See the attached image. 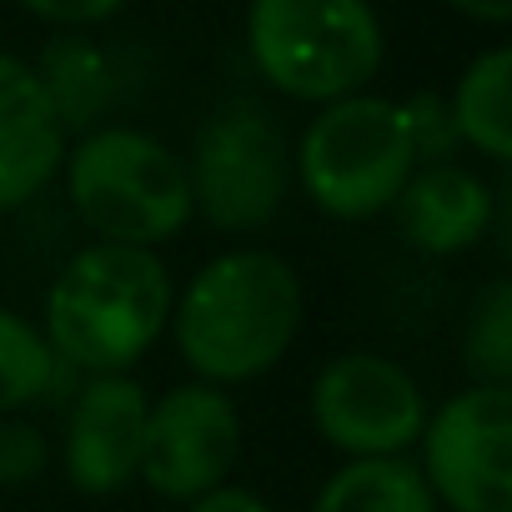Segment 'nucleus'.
I'll list each match as a JSON object with an SVG mask.
<instances>
[{
  "label": "nucleus",
  "instance_id": "nucleus-3",
  "mask_svg": "<svg viewBox=\"0 0 512 512\" xmlns=\"http://www.w3.org/2000/svg\"><path fill=\"white\" fill-rule=\"evenodd\" d=\"M251 61L282 96L342 101L382 66V21L367 0H251Z\"/></svg>",
  "mask_w": 512,
  "mask_h": 512
},
{
  "label": "nucleus",
  "instance_id": "nucleus-21",
  "mask_svg": "<svg viewBox=\"0 0 512 512\" xmlns=\"http://www.w3.org/2000/svg\"><path fill=\"white\" fill-rule=\"evenodd\" d=\"M191 512H277V507L262 502L256 492H246V487H211L191 502Z\"/></svg>",
  "mask_w": 512,
  "mask_h": 512
},
{
  "label": "nucleus",
  "instance_id": "nucleus-12",
  "mask_svg": "<svg viewBox=\"0 0 512 512\" xmlns=\"http://www.w3.org/2000/svg\"><path fill=\"white\" fill-rule=\"evenodd\" d=\"M392 211H397V231L417 251L452 256V251H467L472 241H482V231L492 221V191L472 171L437 161V166L407 176Z\"/></svg>",
  "mask_w": 512,
  "mask_h": 512
},
{
  "label": "nucleus",
  "instance_id": "nucleus-6",
  "mask_svg": "<svg viewBox=\"0 0 512 512\" xmlns=\"http://www.w3.org/2000/svg\"><path fill=\"white\" fill-rule=\"evenodd\" d=\"M422 477L452 512H512V392L477 382L422 422Z\"/></svg>",
  "mask_w": 512,
  "mask_h": 512
},
{
  "label": "nucleus",
  "instance_id": "nucleus-7",
  "mask_svg": "<svg viewBox=\"0 0 512 512\" xmlns=\"http://www.w3.org/2000/svg\"><path fill=\"white\" fill-rule=\"evenodd\" d=\"M317 432L347 457H397L422 437L427 402L417 382L377 352H347L312 387Z\"/></svg>",
  "mask_w": 512,
  "mask_h": 512
},
{
  "label": "nucleus",
  "instance_id": "nucleus-20",
  "mask_svg": "<svg viewBox=\"0 0 512 512\" xmlns=\"http://www.w3.org/2000/svg\"><path fill=\"white\" fill-rule=\"evenodd\" d=\"M26 11H36L41 21H56V26H96L106 16H116L126 0H21Z\"/></svg>",
  "mask_w": 512,
  "mask_h": 512
},
{
  "label": "nucleus",
  "instance_id": "nucleus-8",
  "mask_svg": "<svg viewBox=\"0 0 512 512\" xmlns=\"http://www.w3.org/2000/svg\"><path fill=\"white\" fill-rule=\"evenodd\" d=\"M186 176H191V206H201L211 226L256 231L277 216L287 196V151L267 116L226 111L201 131Z\"/></svg>",
  "mask_w": 512,
  "mask_h": 512
},
{
  "label": "nucleus",
  "instance_id": "nucleus-17",
  "mask_svg": "<svg viewBox=\"0 0 512 512\" xmlns=\"http://www.w3.org/2000/svg\"><path fill=\"white\" fill-rule=\"evenodd\" d=\"M467 367L482 382H507L512 377V292L507 282H492L472 312L467 327Z\"/></svg>",
  "mask_w": 512,
  "mask_h": 512
},
{
  "label": "nucleus",
  "instance_id": "nucleus-1",
  "mask_svg": "<svg viewBox=\"0 0 512 512\" xmlns=\"http://www.w3.org/2000/svg\"><path fill=\"white\" fill-rule=\"evenodd\" d=\"M166 322L196 377L251 382L287 357L302 327V282L272 251H226L191 277Z\"/></svg>",
  "mask_w": 512,
  "mask_h": 512
},
{
  "label": "nucleus",
  "instance_id": "nucleus-2",
  "mask_svg": "<svg viewBox=\"0 0 512 512\" xmlns=\"http://www.w3.org/2000/svg\"><path fill=\"white\" fill-rule=\"evenodd\" d=\"M171 317L166 267L146 246L96 241L61 267L46 297V347L96 377L136 367Z\"/></svg>",
  "mask_w": 512,
  "mask_h": 512
},
{
  "label": "nucleus",
  "instance_id": "nucleus-19",
  "mask_svg": "<svg viewBox=\"0 0 512 512\" xmlns=\"http://www.w3.org/2000/svg\"><path fill=\"white\" fill-rule=\"evenodd\" d=\"M46 467V442L41 432L21 427V422H6L0 427V482H26Z\"/></svg>",
  "mask_w": 512,
  "mask_h": 512
},
{
  "label": "nucleus",
  "instance_id": "nucleus-14",
  "mask_svg": "<svg viewBox=\"0 0 512 512\" xmlns=\"http://www.w3.org/2000/svg\"><path fill=\"white\" fill-rule=\"evenodd\" d=\"M312 512H437V497L412 457H352L327 477Z\"/></svg>",
  "mask_w": 512,
  "mask_h": 512
},
{
  "label": "nucleus",
  "instance_id": "nucleus-4",
  "mask_svg": "<svg viewBox=\"0 0 512 512\" xmlns=\"http://www.w3.org/2000/svg\"><path fill=\"white\" fill-rule=\"evenodd\" d=\"M71 206L76 216L116 246H156L171 241L191 221V176L161 141L111 126L91 131L71 151Z\"/></svg>",
  "mask_w": 512,
  "mask_h": 512
},
{
  "label": "nucleus",
  "instance_id": "nucleus-5",
  "mask_svg": "<svg viewBox=\"0 0 512 512\" xmlns=\"http://www.w3.org/2000/svg\"><path fill=\"white\" fill-rule=\"evenodd\" d=\"M417 166L412 126L397 101L382 96H342L307 126L297 171L307 196L342 221L377 216L397 201Z\"/></svg>",
  "mask_w": 512,
  "mask_h": 512
},
{
  "label": "nucleus",
  "instance_id": "nucleus-22",
  "mask_svg": "<svg viewBox=\"0 0 512 512\" xmlns=\"http://www.w3.org/2000/svg\"><path fill=\"white\" fill-rule=\"evenodd\" d=\"M447 6L482 21V26H507L512 21V0H447Z\"/></svg>",
  "mask_w": 512,
  "mask_h": 512
},
{
  "label": "nucleus",
  "instance_id": "nucleus-15",
  "mask_svg": "<svg viewBox=\"0 0 512 512\" xmlns=\"http://www.w3.org/2000/svg\"><path fill=\"white\" fill-rule=\"evenodd\" d=\"M36 76H41V86H46V96H51V106H56V116H61L66 131L91 126L106 111V101H111V66L81 36L51 41L46 56H41V66H36Z\"/></svg>",
  "mask_w": 512,
  "mask_h": 512
},
{
  "label": "nucleus",
  "instance_id": "nucleus-11",
  "mask_svg": "<svg viewBox=\"0 0 512 512\" xmlns=\"http://www.w3.org/2000/svg\"><path fill=\"white\" fill-rule=\"evenodd\" d=\"M66 161V126L41 76L0 51V216L26 206Z\"/></svg>",
  "mask_w": 512,
  "mask_h": 512
},
{
  "label": "nucleus",
  "instance_id": "nucleus-10",
  "mask_svg": "<svg viewBox=\"0 0 512 512\" xmlns=\"http://www.w3.org/2000/svg\"><path fill=\"white\" fill-rule=\"evenodd\" d=\"M146 392L121 377L106 372L96 377L66 422V477L71 487L106 497L121 492L136 472H141V447H146Z\"/></svg>",
  "mask_w": 512,
  "mask_h": 512
},
{
  "label": "nucleus",
  "instance_id": "nucleus-9",
  "mask_svg": "<svg viewBox=\"0 0 512 512\" xmlns=\"http://www.w3.org/2000/svg\"><path fill=\"white\" fill-rule=\"evenodd\" d=\"M241 452V417L226 392L211 382L171 387L156 407H146V447L141 472L151 492L171 502H196L201 492L221 487Z\"/></svg>",
  "mask_w": 512,
  "mask_h": 512
},
{
  "label": "nucleus",
  "instance_id": "nucleus-16",
  "mask_svg": "<svg viewBox=\"0 0 512 512\" xmlns=\"http://www.w3.org/2000/svg\"><path fill=\"white\" fill-rule=\"evenodd\" d=\"M56 377V352L46 347V337L0 307V412H11V407H26L36 402Z\"/></svg>",
  "mask_w": 512,
  "mask_h": 512
},
{
  "label": "nucleus",
  "instance_id": "nucleus-13",
  "mask_svg": "<svg viewBox=\"0 0 512 512\" xmlns=\"http://www.w3.org/2000/svg\"><path fill=\"white\" fill-rule=\"evenodd\" d=\"M447 121L457 141H472V151L492 161L512 156V51L507 46H492L462 71L447 101Z\"/></svg>",
  "mask_w": 512,
  "mask_h": 512
},
{
  "label": "nucleus",
  "instance_id": "nucleus-18",
  "mask_svg": "<svg viewBox=\"0 0 512 512\" xmlns=\"http://www.w3.org/2000/svg\"><path fill=\"white\" fill-rule=\"evenodd\" d=\"M407 126H412V146H417V156H452V146H457V131H452V121H447V106L432 96V91H422V96H412L407 106Z\"/></svg>",
  "mask_w": 512,
  "mask_h": 512
}]
</instances>
